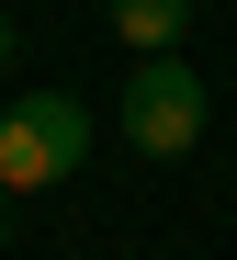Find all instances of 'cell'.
Masks as SVG:
<instances>
[{"instance_id":"1","label":"cell","mask_w":237,"mask_h":260,"mask_svg":"<svg viewBox=\"0 0 237 260\" xmlns=\"http://www.w3.org/2000/svg\"><path fill=\"white\" fill-rule=\"evenodd\" d=\"M90 158V113L68 91H12L0 102V192H45Z\"/></svg>"},{"instance_id":"2","label":"cell","mask_w":237,"mask_h":260,"mask_svg":"<svg viewBox=\"0 0 237 260\" xmlns=\"http://www.w3.org/2000/svg\"><path fill=\"white\" fill-rule=\"evenodd\" d=\"M204 79H192V57H136V79H124V136L147 147V158H181L204 136Z\"/></svg>"},{"instance_id":"3","label":"cell","mask_w":237,"mask_h":260,"mask_svg":"<svg viewBox=\"0 0 237 260\" xmlns=\"http://www.w3.org/2000/svg\"><path fill=\"white\" fill-rule=\"evenodd\" d=\"M113 34L136 57H181V34H192V0H113Z\"/></svg>"},{"instance_id":"4","label":"cell","mask_w":237,"mask_h":260,"mask_svg":"<svg viewBox=\"0 0 237 260\" xmlns=\"http://www.w3.org/2000/svg\"><path fill=\"white\" fill-rule=\"evenodd\" d=\"M12 57H23V23H12V12H0V68H12Z\"/></svg>"},{"instance_id":"5","label":"cell","mask_w":237,"mask_h":260,"mask_svg":"<svg viewBox=\"0 0 237 260\" xmlns=\"http://www.w3.org/2000/svg\"><path fill=\"white\" fill-rule=\"evenodd\" d=\"M0 215H12V192H0Z\"/></svg>"}]
</instances>
